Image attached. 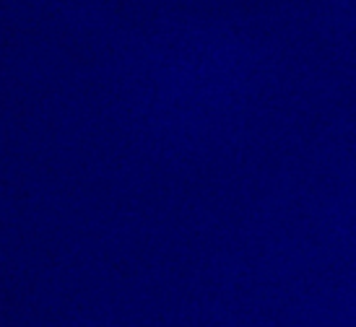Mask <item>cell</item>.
Instances as JSON below:
<instances>
[{"label": "cell", "mask_w": 356, "mask_h": 327, "mask_svg": "<svg viewBox=\"0 0 356 327\" xmlns=\"http://www.w3.org/2000/svg\"><path fill=\"white\" fill-rule=\"evenodd\" d=\"M10 115H13V120H26L29 122L34 115H37V104H29L21 94H16L13 96V112H10Z\"/></svg>", "instance_id": "1"}, {"label": "cell", "mask_w": 356, "mask_h": 327, "mask_svg": "<svg viewBox=\"0 0 356 327\" xmlns=\"http://www.w3.org/2000/svg\"><path fill=\"white\" fill-rule=\"evenodd\" d=\"M21 34H24V26H18V21H13V18L0 21V37L3 39H18Z\"/></svg>", "instance_id": "2"}, {"label": "cell", "mask_w": 356, "mask_h": 327, "mask_svg": "<svg viewBox=\"0 0 356 327\" xmlns=\"http://www.w3.org/2000/svg\"><path fill=\"white\" fill-rule=\"evenodd\" d=\"M5 280L13 288L24 286V283H21V278H18V260H16V257H5Z\"/></svg>", "instance_id": "3"}, {"label": "cell", "mask_w": 356, "mask_h": 327, "mask_svg": "<svg viewBox=\"0 0 356 327\" xmlns=\"http://www.w3.org/2000/svg\"><path fill=\"white\" fill-rule=\"evenodd\" d=\"M44 257H47V260L39 265V270H57L63 265V252L57 250V247H50V250L44 252Z\"/></svg>", "instance_id": "4"}, {"label": "cell", "mask_w": 356, "mask_h": 327, "mask_svg": "<svg viewBox=\"0 0 356 327\" xmlns=\"http://www.w3.org/2000/svg\"><path fill=\"white\" fill-rule=\"evenodd\" d=\"M37 288H39V275H31L29 280H24V286H21V296L26 301L37 299Z\"/></svg>", "instance_id": "5"}, {"label": "cell", "mask_w": 356, "mask_h": 327, "mask_svg": "<svg viewBox=\"0 0 356 327\" xmlns=\"http://www.w3.org/2000/svg\"><path fill=\"white\" fill-rule=\"evenodd\" d=\"M0 86H3V91H5V94H10V91H24V88H26V83L21 81L18 75H5Z\"/></svg>", "instance_id": "6"}, {"label": "cell", "mask_w": 356, "mask_h": 327, "mask_svg": "<svg viewBox=\"0 0 356 327\" xmlns=\"http://www.w3.org/2000/svg\"><path fill=\"white\" fill-rule=\"evenodd\" d=\"M10 112H13V96L0 91V120H3L5 115H10Z\"/></svg>", "instance_id": "7"}, {"label": "cell", "mask_w": 356, "mask_h": 327, "mask_svg": "<svg viewBox=\"0 0 356 327\" xmlns=\"http://www.w3.org/2000/svg\"><path fill=\"white\" fill-rule=\"evenodd\" d=\"M39 314H42V304H39V299H31V301L26 304L24 320H39Z\"/></svg>", "instance_id": "8"}, {"label": "cell", "mask_w": 356, "mask_h": 327, "mask_svg": "<svg viewBox=\"0 0 356 327\" xmlns=\"http://www.w3.org/2000/svg\"><path fill=\"white\" fill-rule=\"evenodd\" d=\"M26 182H29V172H26V169H18V172L10 177V185H13V190L26 187Z\"/></svg>", "instance_id": "9"}, {"label": "cell", "mask_w": 356, "mask_h": 327, "mask_svg": "<svg viewBox=\"0 0 356 327\" xmlns=\"http://www.w3.org/2000/svg\"><path fill=\"white\" fill-rule=\"evenodd\" d=\"M57 96V86H47V88H42L39 91V104H47L50 99Z\"/></svg>", "instance_id": "10"}, {"label": "cell", "mask_w": 356, "mask_h": 327, "mask_svg": "<svg viewBox=\"0 0 356 327\" xmlns=\"http://www.w3.org/2000/svg\"><path fill=\"white\" fill-rule=\"evenodd\" d=\"M13 231V218L10 216H0V236H8Z\"/></svg>", "instance_id": "11"}, {"label": "cell", "mask_w": 356, "mask_h": 327, "mask_svg": "<svg viewBox=\"0 0 356 327\" xmlns=\"http://www.w3.org/2000/svg\"><path fill=\"white\" fill-rule=\"evenodd\" d=\"M26 242H29V239H26V231H24V229H18V231L13 234V250L18 252V250H21V247H24Z\"/></svg>", "instance_id": "12"}, {"label": "cell", "mask_w": 356, "mask_h": 327, "mask_svg": "<svg viewBox=\"0 0 356 327\" xmlns=\"http://www.w3.org/2000/svg\"><path fill=\"white\" fill-rule=\"evenodd\" d=\"M10 197H13V202H26V200H31V193L26 187H21V190H13V195Z\"/></svg>", "instance_id": "13"}, {"label": "cell", "mask_w": 356, "mask_h": 327, "mask_svg": "<svg viewBox=\"0 0 356 327\" xmlns=\"http://www.w3.org/2000/svg\"><path fill=\"white\" fill-rule=\"evenodd\" d=\"M68 58H71V63H73V65H84V63H86L84 52H78V50H71V47H68Z\"/></svg>", "instance_id": "14"}, {"label": "cell", "mask_w": 356, "mask_h": 327, "mask_svg": "<svg viewBox=\"0 0 356 327\" xmlns=\"http://www.w3.org/2000/svg\"><path fill=\"white\" fill-rule=\"evenodd\" d=\"M13 132H29V122L26 120H16L13 122Z\"/></svg>", "instance_id": "15"}, {"label": "cell", "mask_w": 356, "mask_h": 327, "mask_svg": "<svg viewBox=\"0 0 356 327\" xmlns=\"http://www.w3.org/2000/svg\"><path fill=\"white\" fill-rule=\"evenodd\" d=\"M68 42H71L68 31H60V34H57V44H60V47H68Z\"/></svg>", "instance_id": "16"}, {"label": "cell", "mask_w": 356, "mask_h": 327, "mask_svg": "<svg viewBox=\"0 0 356 327\" xmlns=\"http://www.w3.org/2000/svg\"><path fill=\"white\" fill-rule=\"evenodd\" d=\"M24 164H26V166H31V164H37V153H31V151H26V153H24Z\"/></svg>", "instance_id": "17"}, {"label": "cell", "mask_w": 356, "mask_h": 327, "mask_svg": "<svg viewBox=\"0 0 356 327\" xmlns=\"http://www.w3.org/2000/svg\"><path fill=\"white\" fill-rule=\"evenodd\" d=\"M37 174H50V164L39 161V164H37Z\"/></svg>", "instance_id": "18"}, {"label": "cell", "mask_w": 356, "mask_h": 327, "mask_svg": "<svg viewBox=\"0 0 356 327\" xmlns=\"http://www.w3.org/2000/svg\"><path fill=\"white\" fill-rule=\"evenodd\" d=\"M26 239H29V242H37V239H39V231H37V229H29V231H26Z\"/></svg>", "instance_id": "19"}, {"label": "cell", "mask_w": 356, "mask_h": 327, "mask_svg": "<svg viewBox=\"0 0 356 327\" xmlns=\"http://www.w3.org/2000/svg\"><path fill=\"white\" fill-rule=\"evenodd\" d=\"M5 278V257H0V280Z\"/></svg>", "instance_id": "20"}, {"label": "cell", "mask_w": 356, "mask_h": 327, "mask_svg": "<svg viewBox=\"0 0 356 327\" xmlns=\"http://www.w3.org/2000/svg\"><path fill=\"white\" fill-rule=\"evenodd\" d=\"M71 174H73V166L65 164V166H63V177H71Z\"/></svg>", "instance_id": "21"}, {"label": "cell", "mask_w": 356, "mask_h": 327, "mask_svg": "<svg viewBox=\"0 0 356 327\" xmlns=\"http://www.w3.org/2000/svg\"><path fill=\"white\" fill-rule=\"evenodd\" d=\"M24 34H29V37H34V34H39V29H34V26H24Z\"/></svg>", "instance_id": "22"}, {"label": "cell", "mask_w": 356, "mask_h": 327, "mask_svg": "<svg viewBox=\"0 0 356 327\" xmlns=\"http://www.w3.org/2000/svg\"><path fill=\"white\" fill-rule=\"evenodd\" d=\"M47 130H57V122H55V120H52V117H50V120H47Z\"/></svg>", "instance_id": "23"}, {"label": "cell", "mask_w": 356, "mask_h": 327, "mask_svg": "<svg viewBox=\"0 0 356 327\" xmlns=\"http://www.w3.org/2000/svg\"><path fill=\"white\" fill-rule=\"evenodd\" d=\"M76 195V187H65V197H73Z\"/></svg>", "instance_id": "24"}, {"label": "cell", "mask_w": 356, "mask_h": 327, "mask_svg": "<svg viewBox=\"0 0 356 327\" xmlns=\"http://www.w3.org/2000/svg\"><path fill=\"white\" fill-rule=\"evenodd\" d=\"M5 327H21V322L18 320H8V325Z\"/></svg>", "instance_id": "25"}, {"label": "cell", "mask_w": 356, "mask_h": 327, "mask_svg": "<svg viewBox=\"0 0 356 327\" xmlns=\"http://www.w3.org/2000/svg\"><path fill=\"white\" fill-rule=\"evenodd\" d=\"M8 182V177H5V172H0V185H5Z\"/></svg>", "instance_id": "26"}, {"label": "cell", "mask_w": 356, "mask_h": 327, "mask_svg": "<svg viewBox=\"0 0 356 327\" xmlns=\"http://www.w3.org/2000/svg\"><path fill=\"white\" fill-rule=\"evenodd\" d=\"M0 257H3V244H0Z\"/></svg>", "instance_id": "27"}, {"label": "cell", "mask_w": 356, "mask_h": 327, "mask_svg": "<svg viewBox=\"0 0 356 327\" xmlns=\"http://www.w3.org/2000/svg\"><path fill=\"white\" fill-rule=\"evenodd\" d=\"M5 325H8V322H0V327H5Z\"/></svg>", "instance_id": "28"}, {"label": "cell", "mask_w": 356, "mask_h": 327, "mask_svg": "<svg viewBox=\"0 0 356 327\" xmlns=\"http://www.w3.org/2000/svg\"><path fill=\"white\" fill-rule=\"evenodd\" d=\"M0 8H3V0H0Z\"/></svg>", "instance_id": "29"}, {"label": "cell", "mask_w": 356, "mask_h": 327, "mask_svg": "<svg viewBox=\"0 0 356 327\" xmlns=\"http://www.w3.org/2000/svg\"><path fill=\"white\" fill-rule=\"evenodd\" d=\"M0 132H3V125H0Z\"/></svg>", "instance_id": "30"}]
</instances>
